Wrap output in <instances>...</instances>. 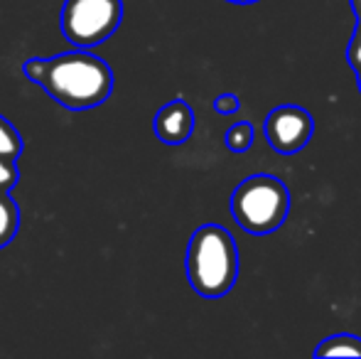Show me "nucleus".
<instances>
[{"mask_svg":"<svg viewBox=\"0 0 361 359\" xmlns=\"http://www.w3.org/2000/svg\"><path fill=\"white\" fill-rule=\"evenodd\" d=\"M23 72L69 111L96 109L114 89V72L109 64L81 47L49 59H27Z\"/></svg>","mask_w":361,"mask_h":359,"instance_id":"f257e3e1","label":"nucleus"},{"mask_svg":"<svg viewBox=\"0 0 361 359\" xmlns=\"http://www.w3.org/2000/svg\"><path fill=\"white\" fill-rule=\"evenodd\" d=\"M190 286L202 298H221L238 278V249L231 231L219 224H202L187 244L185 259Z\"/></svg>","mask_w":361,"mask_h":359,"instance_id":"f03ea898","label":"nucleus"},{"mask_svg":"<svg viewBox=\"0 0 361 359\" xmlns=\"http://www.w3.org/2000/svg\"><path fill=\"white\" fill-rule=\"evenodd\" d=\"M290 212V192L276 175H251L233 190L231 214L248 234H271L281 229Z\"/></svg>","mask_w":361,"mask_h":359,"instance_id":"7ed1b4c3","label":"nucleus"},{"mask_svg":"<svg viewBox=\"0 0 361 359\" xmlns=\"http://www.w3.org/2000/svg\"><path fill=\"white\" fill-rule=\"evenodd\" d=\"M123 20V0H67L62 32L74 47L89 49L109 39Z\"/></svg>","mask_w":361,"mask_h":359,"instance_id":"20e7f679","label":"nucleus"},{"mask_svg":"<svg viewBox=\"0 0 361 359\" xmlns=\"http://www.w3.org/2000/svg\"><path fill=\"white\" fill-rule=\"evenodd\" d=\"M263 133H266L273 150L283 155H293L300 153L310 143L314 133V121L310 111H305L302 106L283 104L266 116Z\"/></svg>","mask_w":361,"mask_h":359,"instance_id":"39448f33","label":"nucleus"},{"mask_svg":"<svg viewBox=\"0 0 361 359\" xmlns=\"http://www.w3.org/2000/svg\"><path fill=\"white\" fill-rule=\"evenodd\" d=\"M195 130V111L185 99L165 104L155 116V135L165 145H182Z\"/></svg>","mask_w":361,"mask_h":359,"instance_id":"423d86ee","label":"nucleus"},{"mask_svg":"<svg viewBox=\"0 0 361 359\" xmlns=\"http://www.w3.org/2000/svg\"><path fill=\"white\" fill-rule=\"evenodd\" d=\"M314 357H359L361 359V337L339 332L314 347Z\"/></svg>","mask_w":361,"mask_h":359,"instance_id":"0eeeda50","label":"nucleus"},{"mask_svg":"<svg viewBox=\"0 0 361 359\" xmlns=\"http://www.w3.org/2000/svg\"><path fill=\"white\" fill-rule=\"evenodd\" d=\"M20 229V209L8 192H0V249L15 239Z\"/></svg>","mask_w":361,"mask_h":359,"instance_id":"6e6552de","label":"nucleus"},{"mask_svg":"<svg viewBox=\"0 0 361 359\" xmlns=\"http://www.w3.org/2000/svg\"><path fill=\"white\" fill-rule=\"evenodd\" d=\"M253 138H256L253 126L248 123V121H238V123H233L231 128L226 130L224 143H226V148L231 150V153H246L253 145Z\"/></svg>","mask_w":361,"mask_h":359,"instance_id":"1a4fd4ad","label":"nucleus"},{"mask_svg":"<svg viewBox=\"0 0 361 359\" xmlns=\"http://www.w3.org/2000/svg\"><path fill=\"white\" fill-rule=\"evenodd\" d=\"M23 153V135L8 118L0 116V158L18 160Z\"/></svg>","mask_w":361,"mask_h":359,"instance_id":"9d476101","label":"nucleus"},{"mask_svg":"<svg viewBox=\"0 0 361 359\" xmlns=\"http://www.w3.org/2000/svg\"><path fill=\"white\" fill-rule=\"evenodd\" d=\"M20 180V173H18V165L15 160H8V158H0V192H10Z\"/></svg>","mask_w":361,"mask_h":359,"instance_id":"9b49d317","label":"nucleus"},{"mask_svg":"<svg viewBox=\"0 0 361 359\" xmlns=\"http://www.w3.org/2000/svg\"><path fill=\"white\" fill-rule=\"evenodd\" d=\"M347 59L352 64L354 72H361V23H357V30L352 35V42H349L347 49Z\"/></svg>","mask_w":361,"mask_h":359,"instance_id":"f8f14e48","label":"nucleus"},{"mask_svg":"<svg viewBox=\"0 0 361 359\" xmlns=\"http://www.w3.org/2000/svg\"><path fill=\"white\" fill-rule=\"evenodd\" d=\"M241 109V99L236 94H221L214 101V111L216 114H236Z\"/></svg>","mask_w":361,"mask_h":359,"instance_id":"ddd939ff","label":"nucleus"},{"mask_svg":"<svg viewBox=\"0 0 361 359\" xmlns=\"http://www.w3.org/2000/svg\"><path fill=\"white\" fill-rule=\"evenodd\" d=\"M352 10L357 15V23H361V0H352Z\"/></svg>","mask_w":361,"mask_h":359,"instance_id":"4468645a","label":"nucleus"},{"mask_svg":"<svg viewBox=\"0 0 361 359\" xmlns=\"http://www.w3.org/2000/svg\"><path fill=\"white\" fill-rule=\"evenodd\" d=\"M228 3H236V5H248V3H256V0H228Z\"/></svg>","mask_w":361,"mask_h":359,"instance_id":"2eb2a0df","label":"nucleus"},{"mask_svg":"<svg viewBox=\"0 0 361 359\" xmlns=\"http://www.w3.org/2000/svg\"><path fill=\"white\" fill-rule=\"evenodd\" d=\"M357 84H359V91H361V72H357Z\"/></svg>","mask_w":361,"mask_h":359,"instance_id":"dca6fc26","label":"nucleus"}]
</instances>
